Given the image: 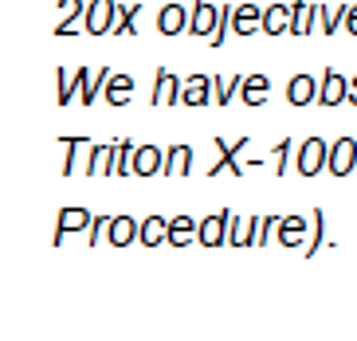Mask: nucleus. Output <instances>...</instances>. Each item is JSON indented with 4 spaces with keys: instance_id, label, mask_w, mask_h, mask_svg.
Here are the masks:
<instances>
[{
    "instance_id": "28",
    "label": "nucleus",
    "mask_w": 357,
    "mask_h": 341,
    "mask_svg": "<svg viewBox=\"0 0 357 341\" xmlns=\"http://www.w3.org/2000/svg\"><path fill=\"white\" fill-rule=\"evenodd\" d=\"M83 8H86L83 0H59V16H63V20L55 24V36H71V31H75V16H79Z\"/></svg>"
},
{
    "instance_id": "6",
    "label": "nucleus",
    "mask_w": 357,
    "mask_h": 341,
    "mask_svg": "<svg viewBox=\"0 0 357 341\" xmlns=\"http://www.w3.org/2000/svg\"><path fill=\"white\" fill-rule=\"evenodd\" d=\"M165 165V153L158 145H134V157H130V173L134 176H153Z\"/></svg>"
},
{
    "instance_id": "26",
    "label": "nucleus",
    "mask_w": 357,
    "mask_h": 341,
    "mask_svg": "<svg viewBox=\"0 0 357 341\" xmlns=\"http://www.w3.org/2000/svg\"><path fill=\"white\" fill-rule=\"evenodd\" d=\"M310 16H314V12H310V0H294L291 4V28L287 31H291V36H306L310 24H314Z\"/></svg>"
},
{
    "instance_id": "14",
    "label": "nucleus",
    "mask_w": 357,
    "mask_h": 341,
    "mask_svg": "<svg viewBox=\"0 0 357 341\" xmlns=\"http://www.w3.org/2000/svg\"><path fill=\"white\" fill-rule=\"evenodd\" d=\"M189 28V12L181 8V4H165L158 12V31L161 36H181V31Z\"/></svg>"
},
{
    "instance_id": "32",
    "label": "nucleus",
    "mask_w": 357,
    "mask_h": 341,
    "mask_svg": "<svg viewBox=\"0 0 357 341\" xmlns=\"http://www.w3.org/2000/svg\"><path fill=\"white\" fill-rule=\"evenodd\" d=\"M236 91H240V75H236V79H212V103L228 106L231 98H236Z\"/></svg>"
},
{
    "instance_id": "13",
    "label": "nucleus",
    "mask_w": 357,
    "mask_h": 341,
    "mask_svg": "<svg viewBox=\"0 0 357 341\" xmlns=\"http://www.w3.org/2000/svg\"><path fill=\"white\" fill-rule=\"evenodd\" d=\"M224 239H228V224H224V212L220 216H208L197 224V243H204V248H220Z\"/></svg>"
},
{
    "instance_id": "7",
    "label": "nucleus",
    "mask_w": 357,
    "mask_h": 341,
    "mask_svg": "<svg viewBox=\"0 0 357 341\" xmlns=\"http://www.w3.org/2000/svg\"><path fill=\"white\" fill-rule=\"evenodd\" d=\"M231 31L236 36H255V31H263V8H255V4H236L231 8Z\"/></svg>"
},
{
    "instance_id": "38",
    "label": "nucleus",
    "mask_w": 357,
    "mask_h": 341,
    "mask_svg": "<svg viewBox=\"0 0 357 341\" xmlns=\"http://www.w3.org/2000/svg\"><path fill=\"white\" fill-rule=\"evenodd\" d=\"M346 103H354V106H357V75L349 79V86H346Z\"/></svg>"
},
{
    "instance_id": "23",
    "label": "nucleus",
    "mask_w": 357,
    "mask_h": 341,
    "mask_svg": "<svg viewBox=\"0 0 357 341\" xmlns=\"http://www.w3.org/2000/svg\"><path fill=\"white\" fill-rule=\"evenodd\" d=\"M110 157H114V145H91V149H86V173L110 176Z\"/></svg>"
},
{
    "instance_id": "27",
    "label": "nucleus",
    "mask_w": 357,
    "mask_h": 341,
    "mask_svg": "<svg viewBox=\"0 0 357 341\" xmlns=\"http://www.w3.org/2000/svg\"><path fill=\"white\" fill-rule=\"evenodd\" d=\"M86 149H91L86 137H67V142H63V176L67 173H79V157H83Z\"/></svg>"
},
{
    "instance_id": "3",
    "label": "nucleus",
    "mask_w": 357,
    "mask_h": 341,
    "mask_svg": "<svg viewBox=\"0 0 357 341\" xmlns=\"http://www.w3.org/2000/svg\"><path fill=\"white\" fill-rule=\"evenodd\" d=\"M240 103L248 106V110H255V106L267 103V94H271V79L267 75H240Z\"/></svg>"
},
{
    "instance_id": "29",
    "label": "nucleus",
    "mask_w": 357,
    "mask_h": 341,
    "mask_svg": "<svg viewBox=\"0 0 357 341\" xmlns=\"http://www.w3.org/2000/svg\"><path fill=\"white\" fill-rule=\"evenodd\" d=\"M231 8H236V0H224V4H220V20H216V31L208 36L212 47H224V40H228V31H231Z\"/></svg>"
},
{
    "instance_id": "35",
    "label": "nucleus",
    "mask_w": 357,
    "mask_h": 341,
    "mask_svg": "<svg viewBox=\"0 0 357 341\" xmlns=\"http://www.w3.org/2000/svg\"><path fill=\"white\" fill-rule=\"evenodd\" d=\"M106 227H110V216L91 220V224H86V232H91V236H86V243H95V239H102V232H106Z\"/></svg>"
},
{
    "instance_id": "8",
    "label": "nucleus",
    "mask_w": 357,
    "mask_h": 341,
    "mask_svg": "<svg viewBox=\"0 0 357 341\" xmlns=\"http://www.w3.org/2000/svg\"><path fill=\"white\" fill-rule=\"evenodd\" d=\"M346 86H349V79H342L334 67H330V71H322V83H318V103H322V106H342V103H346Z\"/></svg>"
},
{
    "instance_id": "21",
    "label": "nucleus",
    "mask_w": 357,
    "mask_h": 341,
    "mask_svg": "<svg viewBox=\"0 0 357 341\" xmlns=\"http://www.w3.org/2000/svg\"><path fill=\"white\" fill-rule=\"evenodd\" d=\"M137 16H142V4H130V8L114 4V24H110V31L114 36H137Z\"/></svg>"
},
{
    "instance_id": "34",
    "label": "nucleus",
    "mask_w": 357,
    "mask_h": 341,
    "mask_svg": "<svg viewBox=\"0 0 357 341\" xmlns=\"http://www.w3.org/2000/svg\"><path fill=\"white\" fill-rule=\"evenodd\" d=\"M322 236H326V216H322V212H314V239H310V243H306V255H314V251L318 248H322Z\"/></svg>"
},
{
    "instance_id": "11",
    "label": "nucleus",
    "mask_w": 357,
    "mask_h": 341,
    "mask_svg": "<svg viewBox=\"0 0 357 341\" xmlns=\"http://www.w3.org/2000/svg\"><path fill=\"white\" fill-rule=\"evenodd\" d=\"M287 103H291V106L318 103V79H314V75H294L291 83H287Z\"/></svg>"
},
{
    "instance_id": "16",
    "label": "nucleus",
    "mask_w": 357,
    "mask_h": 341,
    "mask_svg": "<svg viewBox=\"0 0 357 341\" xmlns=\"http://www.w3.org/2000/svg\"><path fill=\"white\" fill-rule=\"evenodd\" d=\"M181 103V79L169 71H158V83H153V106H173Z\"/></svg>"
},
{
    "instance_id": "22",
    "label": "nucleus",
    "mask_w": 357,
    "mask_h": 341,
    "mask_svg": "<svg viewBox=\"0 0 357 341\" xmlns=\"http://www.w3.org/2000/svg\"><path fill=\"white\" fill-rule=\"evenodd\" d=\"M189 165H192V149H189V145H173V149L165 153L161 173H165V176H185V173H189Z\"/></svg>"
},
{
    "instance_id": "37",
    "label": "nucleus",
    "mask_w": 357,
    "mask_h": 341,
    "mask_svg": "<svg viewBox=\"0 0 357 341\" xmlns=\"http://www.w3.org/2000/svg\"><path fill=\"white\" fill-rule=\"evenodd\" d=\"M346 31L357 36V4H349V12H346Z\"/></svg>"
},
{
    "instance_id": "2",
    "label": "nucleus",
    "mask_w": 357,
    "mask_h": 341,
    "mask_svg": "<svg viewBox=\"0 0 357 341\" xmlns=\"http://www.w3.org/2000/svg\"><path fill=\"white\" fill-rule=\"evenodd\" d=\"M216 149H220V161L208 169L212 176H220V173H231V176H240L243 165H240V153L248 149V137H236V142H216Z\"/></svg>"
},
{
    "instance_id": "36",
    "label": "nucleus",
    "mask_w": 357,
    "mask_h": 341,
    "mask_svg": "<svg viewBox=\"0 0 357 341\" xmlns=\"http://www.w3.org/2000/svg\"><path fill=\"white\" fill-rule=\"evenodd\" d=\"M275 227H279V220H275V216L259 220V236H255V243H267V239L275 236Z\"/></svg>"
},
{
    "instance_id": "24",
    "label": "nucleus",
    "mask_w": 357,
    "mask_h": 341,
    "mask_svg": "<svg viewBox=\"0 0 357 341\" xmlns=\"http://www.w3.org/2000/svg\"><path fill=\"white\" fill-rule=\"evenodd\" d=\"M189 239H197V220H189V216L169 220V236H165V243H173V248H185Z\"/></svg>"
},
{
    "instance_id": "20",
    "label": "nucleus",
    "mask_w": 357,
    "mask_h": 341,
    "mask_svg": "<svg viewBox=\"0 0 357 341\" xmlns=\"http://www.w3.org/2000/svg\"><path fill=\"white\" fill-rule=\"evenodd\" d=\"M165 236H169V220H161V216H149V220H142V224H137V239H142L146 248L165 243Z\"/></svg>"
},
{
    "instance_id": "19",
    "label": "nucleus",
    "mask_w": 357,
    "mask_h": 341,
    "mask_svg": "<svg viewBox=\"0 0 357 341\" xmlns=\"http://www.w3.org/2000/svg\"><path fill=\"white\" fill-rule=\"evenodd\" d=\"M291 28V4H271V8H263V31L267 36H283Z\"/></svg>"
},
{
    "instance_id": "10",
    "label": "nucleus",
    "mask_w": 357,
    "mask_h": 341,
    "mask_svg": "<svg viewBox=\"0 0 357 341\" xmlns=\"http://www.w3.org/2000/svg\"><path fill=\"white\" fill-rule=\"evenodd\" d=\"M216 20H220V8H216V4L192 0V20H189L192 36H212V31H216Z\"/></svg>"
},
{
    "instance_id": "33",
    "label": "nucleus",
    "mask_w": 357,
    "mask_h": 341,
    "mask_svg": "<svg viewBox=\"0 0 357 341\" xmlns=\"http://www.w3.org/2000/svg\"><path fill=\"white\" fill-rule=\"evenodd\" d=\"M267 161H271V169H275V173L283 176V173H287V161H291V142L283 137V142H279V145L271 149V157H267Z\"/></svg>"
},
{
    "instance_id": "30",
    "label": "nucleus",
    "mask_w": 357,
    "mask_h": 341,
    "mask_svg": "<svg viewBox=\"0 0 357 341\" xmlns=\"http://www.w3.org/2000/svg\"><path fill=\"white\" fill-rule=\"evenodd\" d=\"M55 79H59V91H55V103L59 106H67L75 98V91H79V79H83V67H79V71L75 75H67V71H59L55 75Z\"/></svg>"
},
{
    "instance_id": "25",
    "label": "nucleus",
    "mask_w": 357,
    "mask_h": 341,
    "mask_svg": "<svg viewBox=\"0 0 357 341\" xmlns=\"http://www.w3.org/2000/svg\"><path fill=\"white\" fill-rule=\"evenodd\" d=\"M279 243H287V248H298L303 243V236H306V220L303 216H287V220H279Z\"/></svg>"
},
{
    "instance_id": "15",
    "label": "nucleus",
    "mask_w": 357,
    "mask_h": 341,
    "mask_svg": "<svg viewBox=\"0 0 357 341\" xmlns=\"http://www.w3.org/2000/svg\"><path fill=\"white\" fill-rule=\"evenodd\" d=\"M102 94H106V103H110V106H126L130 98H134V79H130V75H114V71H110Z\"/></svg>"
},
{
    "instance_id": "18",
    "label": "nucleus",
    "mask_w": 357,
    "mask_h": 341,
    "mask_svg": "<svg viewBox=\"0 0 357 341\" xmlns=\"http://www.w3.org/2000/svg\"><path fill=\"white\" fill-rule=\"evenodd\" d=\"M86 224H91V212H86V208H63V212H59V232H55V243H63V236H71V232H83Z\"/></svg>"
},
{
    "instance_id": "9",
    "label": "nucleus",
    "mask_w": 357,
    "mask_h": 341,
    "mask_svg": "<svg viewBox=\"0 0 357 341\" xmlns=\"http://www.w3.org/2000/svg\"><path fill=\"white\" fill-rule=\"evenodd\" d=\"M181 103L185 106L212 103V75H189V79L181 83Z\"/></svg>"
},
{
    "instance_id": "31",
    "label": "nucleus",
    "mask_w": 357,
    "mask_h": 341,
    "mask_svg": "<svg viewBox=\"0 0 357 341\" xmlns=\"http://www.w3.org/2000/svg\"><path fill=\"white\" fill-rule=\"evenodd\" d=\"M130 157H134V142H114V157H110V176L130 173Z\"/></svg>"
},
{
    "instance_id": "1",
    "label": "nucleus",
    "mask_w": 357,
    "mask_h": 341,
    "mask_svg": "<svg viewBox=\"0 0 357 341\" xmlns=\"http://www.w3.org/2000/svg\"><path fill=\"white\" fill-rule=\"evenodd\" d=\"M354 165H357V142L354 137H337L330 145V153H326V173L346 176V173H354Z\"/></svg>"
},
{
    "instance_id": "4",
    "label": "nucleus",
    "mask_w": 357,
    "mask_h": 341,
    "mask_svg": "<svg viewBox=\"0 0 357 341\" xmlns=\"http://www.w3.org/2000/svg\"><path fill=\"white\" fill-rule=\"evenodd\" d=\"M326 153H330V145H326L322 137L303 142V149H298V173H303V176L322 173V169H326Z\"/></svg>"
},
{
    "instance_id": "12",
    "label": "nucleus",
    "mask_w": 357,
    "mask_h": 341,
    "mask_svg": "<svg viewBox=\"0 0 357 341\" xmlns=\"http://www.w3.org/2000/svg\"><path fill=\"white\" fill-rule=\"evenodd\" d=\"M106 79H110V67H98V71H91V67H83V79H79V103L91 106L102 94Z\"/></svg>"
},
{
    "instance_id": "5",
    "label": "nucleus",
    "mask_w": 357,
    "mask_h": 341,
    "mask_svg": "<svg viewBox=\"0 0 357 341\" xmlns=\"http://www.w3.org/2000/svg\"><path fill=\"white\" fill-rule=\"evenodd\" d=\"M83 12H86L83 28L91 31V36H106L110 24H114V0H91Z\"/></svg>"
},
{
    "instance_id": "17",
    "label": "nucleus",
    "mask_w": 357,
    "mask_h": 341,
    "mask_svg": "<svg viewBox=\"0 0 357 341\" xmlns=\"http://www.w3.org/2000/svg\"><path fill=\"white\" fill-rule=\"evenodd\" d=\"M106 239H110L114 248H126V243H134V239H137V220H130V216H110Z\"/></svg>"
}]
</instances>
